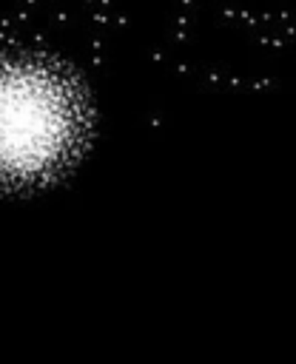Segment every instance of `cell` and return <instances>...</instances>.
Masks as SVG:
<instances>
[{
	"label": "cell",
	"instance_id": "cell-1",
	"mask_svg": "<svg viewBox=\"0 0 296 364\" xmlns=\"http://www.w3.org/2000/svg\"><path fill=\"white\" fill-rule=\"evenodd\" d=\"M57 139L54 100L34 94L28 85L0 97V151L31 156Z\"/></svg>",
	"mask_w": 296,
	"mask_h": 364
}]
</instances>
